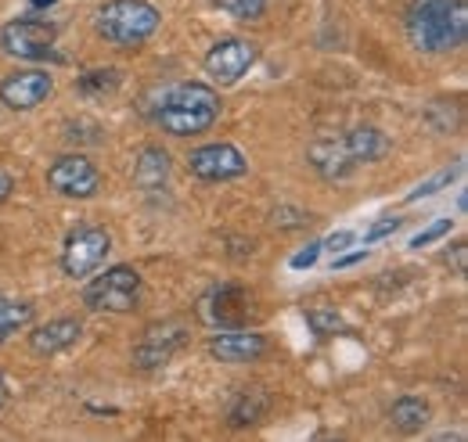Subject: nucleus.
<instances>
[{"mask_svg": "<svg viewBox=\"0 0 468 442\" xmlns=\"http://www.w3.org/2000/svg\"><path fill=\"white\" fill-rule=\"evenodd\" d=\"M404 29L414 51L451 55L468 37V0H410Z\"/></svg>", "mask_w": 468, "mask_h": 442, "instance_id": "obj_1", "label": "nucleus"}, {"mask_svg": "<svg viewBox=\"0 0 468 442\" xmlns=\"http://www.w3.org/2000/svg\"><path fill=\"white\" fill-rule=\"evenodd\" d=\"M217 119H220V94L206 83H180L163 94V105L155 109V122L170 137L206 133Z\"/></svg>", "mask_w": 468, "mask_h": 442, "instance_id": "obj_2", "label": "nucleus"}, {"mask_svg": "<svg viewBox=\"0 0 468 442\" xmlns=\"http://www.w3.org/2000/svg\"><path fill=\"white\" fill-rule=\"evenodd\" d=\"M159 22H163V15L148 0H109L94 11L98 37H105L112 47H122V51L141 47L159 29Z\"/></svg>", "mask_w": 468, "mask_h": 442, "instance_id": "obj_3", "label": "nucleus"}, {"mask_svg": "<svg viewBox=\"0 0 468 442\" xmlns=\"http://www.w3.org/2000/svg\"><path fill=\"white\" fill-rule=\"evenodd\" d=\"M141 299V274L133 267H112L83 288V302L94 313H130Z\"/></svg>", "mask_w": 468, "mask_h": 442, "instance_id": "obj_4", "label": "nucleus"}, {"mask_svg": "<svg viewBox=\"0 0 468 442\" xmlns=\"http://www.w3.org/2000/svg\"><path fill=\"white\" fill-rule=\"evenodd\" d=\"M58 40V29L37 15H26V18H15L0 29V51L11 58H22V61H44L51 55Z\"/></svg>", "mask_w": 468, "mask_h": 442, "instance_id": "obj_5", "label": "nucleus"}, {"mask_svg": "<svg viewBox=\"0 0 468 442\" xmlns=\"http://www.w3.org/2000/svg\"><path fill=\"white\" fill-rule=\"evenodd\" d=\"M112 252V234L105 226H76L69 237H65V248H61V270L69 277H87L94 274L105 256Z\"/></svg>", "mask_w": 468, "mask_h": 442, "instance_id": "obj_6", "label": "nucleus"}, {"mask_svg": "<svg viewBox=\"0 0 468 442\" xmlns=\"http://www.w3.org/2000/svg\"><path fill=\"white\" fill-rule=\"evenodd\" d=\"M48 187L61 198H94L101 191V173L87 155L69 152L48 166Z\"/></svg>", "mask_w": 468, "mask_h": 442, "instance_id": "obj_7", "label": "nucleus"}, {"mask_svg": "<svg viewBox=\"0 0 468 442\" xmlns=\"http://www.w3.org/2000/svg\"><path fill=\"white\" fill-rule=\"evenodd\" d=\"M198 313L217 332L220 328H245L249 324V313H252V295L241 284H217V288H209L202 295Z\"/></svg>", "mask_w": 468, "mask_h": 442, "instance_id": "obj_8", "label": "nucleus"}, {"mask_svg": "<svg viewBox=\"0 0 468 442\" xmlns=\"http://www.w3.org/2000/svg\"><path fill=\"white\" fill-rule=\"evenodd\" d=\"M260 58V47L252 40H241V37H228V40H217L206 55V72L213 83L220 87H234Z\"/></svg>", "mask_w": 468, "mask_h": 442, "instance_id": "obj_9", "label": "nucleus"}, {"mask_svg": "<svg viewBox=\"0 0 468 442\" xmlns=\"http://www.w3.org/2000/svg\"><path fill=\"white\" fill-rule=\"evenodd\" d=\"M55 94V79L44 68H26V72H11L0 83V105L11 111H33L40 109L48 98Z\"/></svg>", "mask_w": 468, "mask_h": 442, "instance_id": "obj_10", "label": "nucleus"}, {"mask_svg": "<svg viewBox=\"0 0 468 442\" xmlns=\"http://www.w3.org/2000/svg\"><path fill=\"white\" fill-rule=\"evenodd\" d=\"M249 169L245 155L234 148V144H202L187 155V173L198 176V180H209V184H220V180H234Z\"/></svg>", "mask_w": 468, "mask_h": 442, "instance_id": "obj_11", "label": "nucleus"}, {"mask_svg": "<svg viewBox=\"0 0 468 442\" xmlns=\"http://www.w3.org/2000/svg\"><path fill=\"white\" fill-rule=\"evenodd\" d=\"M267 353V338L249 328H220L209 338V356L220 363H252Z\"/></svg>", "mask_w": 468, "mask_h": 442, "instance_id": "obj_12", "label": "nucleus"}, {"mask_svg": "<svg viewBox=\"0 0 468 442\" xmlns=\"http://www.w3.org/2000/svg\"><path fill=\"white\" fill-rule=\"evenodd\" d=\"M306 159L310 166L317 169L324 180H343L350 176L356 163L350 159V148H346V137L343 133H328V137H317L310 148H306Z\"/></svg>", "mask_w": 468, "mask_h": 442, "instance_id": "obj_13", "label": "nucleus"}, {"mask_svg": "<svg viewBox=\"0 0 468 442\" xmlns=\"http://www.w3.org/2000/svg\"><path fill=\"white\" fill-rule=\"evenodd\" d=\"M184 342V328L180 324H155L144 332V342L137 345L133 353V363L137 367H163Z\"/></svg>", "mask_w": 468, "mask_h": 442, "instance_id": "obj_14", "label": "nucleus"}, {"mask_svg": "<svg viewBox=\"0 0 468 442\" xmlns=\"http://www.w3.org/2000/svg\"><path fill=\"white\" fill-rule=\"evenodd\" d=\"M80 334H83V324H80V321L58 317V321H48V324L33 328V334H29V349H33L37 356H55V353H61V349L76 345Z\"/></svg>", "mask_w": 468, "mask_h": 442, "instance_id": "obj_15", "label": "nucleus"}, {"mask_svg": "<svg viewBox=\"0 0 468 442\" xmlns=\"http://www.w3.org/2000/svg\"><path fill=\"white\" fill-rule=\"evenodd\" d=\"M166 180H170V155L163 148H155V144L141 148L137 159H133V184L144 195H155V191L166 187Z\"/></svg>", "mask_w": 468, "mask_h": 442, "instance_id": "obj_16", "label": "nucleus"}, {"mask_svg": "<svg viewBox=\"0 0 468 442\" xmlns=\"http://www.w3.org/2000/svg\"><path fill=\"white\" fill-rule=\"evenodd\" d=\"M346 137V148H350V159L356 166H367V163H378L389 155V137L375 126H353L343 133Z\"/></svg>", "mask_w": 468, "mask_h": 442, "instance_id": "obj_17", "label": "nucleus"}, {"mask_svg": "<svg viewBox=\"0 0 468 442\" xmlns=\"http://www.w3.org/2000/svg\"><path fill=\"white\" fill-rule=\"evenodd\" d=\"M271 410V395L263 388H241L234 395L231 410H228V425L231 428H249V425H260Z\"/></svg>", "mask_w": 468, "mask_h": 442, "instance_id": "obj_18", "label": "nucleus"}, {"mask_svg": "<svg viewBox=\"0 0 468 442\" xmlns=\"http://www.w3.org/2000/svg\"><path fill=\"white\" fill-rule=\"evenodd\" d=\"M389 425L404 436H418L425 425H429V403L418 399V395H400L393 406H389Z\"/></svg>", "mask_w": 468, "mask_h": 442, "instance_id": "obj_19", "label": "nucleus"}, {"mask_svg": "<svg viewBox=\"0 0 468 442\" xmlns=\"http://www.w3.org/2000/svg\"><path fill=\"white\" fill-rule=\"evenodd\" d=\"M29 324H33V306H29V302H15V299H4V295H0V342H4L7 334L29 328Z\"/></svg>", "mask_w": 468, "mask_h": 442, "instance_id": "obj_20", "label": "nucleus"}, {"mask_svg": "<svg viewBox=\"0 0 468 442\" xmlns=\"http://www.w3.org/2000/svg\"><path fill=\"white\" fill-rule=\"evenodd\" d=\"M462 173H465V163L458 159L454 166L440 169L436 176H429V180H421V184H418V187H414V191H410V195H408V202H418V198H432V195H440V191H443V187H451V184H454V180H458Z\"/></svg>", "mask_w": 468, "mask_h": 442, "instance_id": "obj_21", "label": "nucleus"}, {"mask_svg": "<svg viewBox=\"0 0 468 442\" xmlns=\"http://www.w3.org/2000/svg\"><path fill=\"white\" fill-rule=\"evenodd\" d=\"M116 87H119L116 68H94V72L80 76V90H83L87 98H94V94H112Z\"/></svg>", "mask_w": 468, "mask_h": 442, "instance_id": "obj_22", "label": "nucleus"}, {"mask_svg": "<svg viewBox=\"0 0 468 442\" xmlns=\"http://www.w3.org/2000/svg\"><path fill=\"white\" fill-rule=\"evenodd\" d=\"M306 324L314 328V332L321 334V338H328V334H335V332H346V324H343V317L335 313V310H310L306 313Z\"/></svg>", "mask_w": 468, "mask_h": 442, "instance_id": "obj_23", "label": "nucleus"}, {"mask_svg": "<svg viewBox=\"0 0 468 442\" xmlns=\"http://www.w3.org/2000/svg\"><path fill=\"white\" fill-rule=\"evenodd\" d=\"M228 15L234 18H241V22H252V18H260L263 11H267V0H217Z\"/></svg>", "mask_w": 468, "mask_h": 442, "instance_id": "obj_24", "label": "nucleus"}, {"mask_svg": "<svg viewBox=\"0 0 468 442\" xmlns=\"http://www.w3.org/2000/svg\"><path fill=\"white\" fill-rule=\"evenodd\" d=\"M271 223H274V226H285V230H292V226H306V223H310V213H303V209H292V205H278V209L271 213Z\"/></svg>", "mask_w": 468, "mask_h": 442, "instance_id": "obj_25", "label": "nucleus"}, {"mask_svg": "<svg viewBox=\"0 0 468 442\" xmlns=\"http://www.w3.org/2000/svg\"><path fill=\"white\" fill-rule=\"evenodd\" d=\"M443 234H451V220H436L432 226H425V230H418L414 237H410V248H425V245H432V241H440Z\"/></svg>", "mask_w": 468, "mask_h": 442, "instance_id": "obj_26", "label": "nucleus"}, {"mask_svg": "<svg viewBox=\"0 0 468 442\" xmlns=\"http://www.w3.org/2000/svg\"><path fill=\"white\" fill-rule=\"evenodd\" d=\"M404 226L400 216H386V220H378L375 226H367V234H364V245H375V241H382V237H389V234H397Z\"/></svg>", "mask_w": 468, "mask_h": 442, "instance_id": "obj_27", "label": "nucleus"}, {"mask_svg": "<svg viewBox=\"0 0 468 442\" xmlns=\"http://www.w3.org/2000/svg\"><path fill=\"white\" fill-rule=\"evenodd\" d=\"M321 252H324V245H321V241H310L303 252H295L292 256V270H310V267L317 263V256H321Z\"/></svg>", "mask_w": 468, "mask_h": 442, "instance_id": "obj_28", "label": "nucleus"}, {"mask_svg": "<svg viewBox=\"0 0 468 442\" xmlns=\"http://www.w3.org/2000/svg\"><path fill=\"white\" fill-rule=\"evenodd\" d=\"M328 252H343L346 245H353V230H339V234H332L328 241H321Z\"/></svg>", "mask_w": 468, "mask_h": 442, "instance_id": "obj_29", "label": "nucleus"}, {"mask_svg": "<svg viewBox=\"0 0 468 442\" xmlns=\"http://www.w3.org/2000/svg\"><path fill=\"white\" fill-rule=\"evenodd\" d=\"M367 259V248H360V252H350V256H339L335 263H332V270H350L356 263H364Z\"/></svg>", "mask_w": 468, "mask_h": 442, "instance_id": "obj_30", "label": "nucleus"}, {"mask_svg": "<svg viewBox=\"0 0 468 442\" xmlns=\"http://www.w3.org/2000/svg\"><path fill=\"white\" fill-rule=\"evenodd\" d=\"M447 263H454V270L465 277V241H458L454 252H447Z\"/></svg>", "mask_w": 468, "mask_h": 442, "instance_id": "obj_31", "label": "nucleus"}, {"mask_svg": "<svg viewBox=\"0 0 468 442\" xmlns=\"http://www.w3.org/2000/svg\"><path fill=\"white\" fill-rule=\"evenodd\" d=\"M11 191H15V176H11L7 169H0V202H7Z\"/></svg>", "mask_w": 468, "mask_h": 442, "instance_id": "obj_32", "label": "nucleus"}, {"mask_svg": "<svg viewBox=\"0 0 468 442\" xmlns=\"http://www.w3.org/2000/svg\"><path fill=\"white\" fill-rule=\"evenodd\" d=\"M7 403V382H4V374H0V406Z\"/></svg>", "mask_w": 468, "mask_h": 442, "instance_id": "obj_33", "label": "nucleus"}, {"mask_svg": "<svg viewBox=\"0 0 468 442\" xmlns=\"http://www.w3.org/2000/svg\"><path fill=\"white\" fill-rule=\"evenodd\" d=\"M51 4H58V0H33V7H51Z\"/></svg>", "mask_w": 468, "mask_h": 442, "instance_id": "obj_34", "label": "nucleus"}]
</instances>
